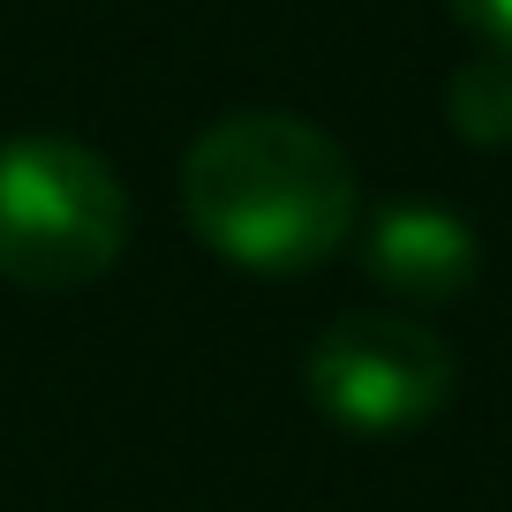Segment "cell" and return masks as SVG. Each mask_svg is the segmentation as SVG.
Here are the masks:
<instances>
[{
	"mask_svg": "<svg viewBox=\"0 0 512 512\" xmlns=\"http://www.w3.org/2000/svg\"><path fill=\"white\" fill-rule=\"evenodd\" d=\"M445 121L482 151L512 144V53L505 46H482L475 61H460V76L445 91Z\"/></svg>",
	"mask_w": 512,
	"mask_h": 512,
	"instance_id": "5",
	"label": "cell"
},
{
	"mask_svg": "<svg viewBox=\"0 0 512 512\" xmlns=\"http://www.w3.org/2000/svg\"><path fill=\"white\" fill-rule=\"evenodd\" d=\"M452 16H460L482 46H505L512 53V0H452Z\"/></svg>",
	"mask_w": 512,
	"mask_h": 512,
	"instance_id": "6",
	"label": "cell"
},
{
	"mask_svg": "<svg viewBox=\"0 0 512 512\" xmlns=\"http://www.w3.org/2000/svg\"><path fill=\"white\" fill-rule=\"evenodd\" d=\"M196 241L241 272H309L347 249L362 189L347 151L294 113H226L181 159Z\"/></svg>",
	"mask_w": 512,
	"mask_h": 512,
	"instance_id": "1",
	"label": "cell"
},
{
	"mask_svg": "<svg viewBox=\"0 0 512 512\" xmlns=\"http://www.w3.org/2000/svg\"><path fill=\"white\" fill-rule=\"evenodd\" d=\"M362 272L377 279L392 302H415V309H437V302H460L482 272V241L460 211L445 204H422V196H400L384 204L377 219L362 226Z\"/></svg>",
	"mask_w": 512,
	"mask_h": 512,
	"instance_id": "4",
	"label": "cell"
},
{
	"mask_svg": "<svg viewBox=\"0 0 512 512\" xmlns=\"http://www.w3.org/2000/svg\"><path fill=\"white\" fill-rule=\"evenodd\" d=\"M302 384L339 430L400 437V430H422V422L445 415L460 369H452V347L430 324L392 317V309H354V317L317 332Z\"/></svg>",
	"mask_w": 512,
	"mask_h": 512,
	"instance_id": "3",
	"label": "cell"
},
{
	"mask_svg": "<svg viewBox=\"0 0 512 512\" xmlns=\"http://www.w3.org/2000/svg\"><path fill=\"white\" fill-rule=\"evenodd\" d=\"M128 249V189L76 136L0 144V279L31 294H76Z\"/></svg>",
	"mask_w": 512,
	"mask_h": 512,
	"instance_id": "2",
	"label": "cell"
}]
</instances>
